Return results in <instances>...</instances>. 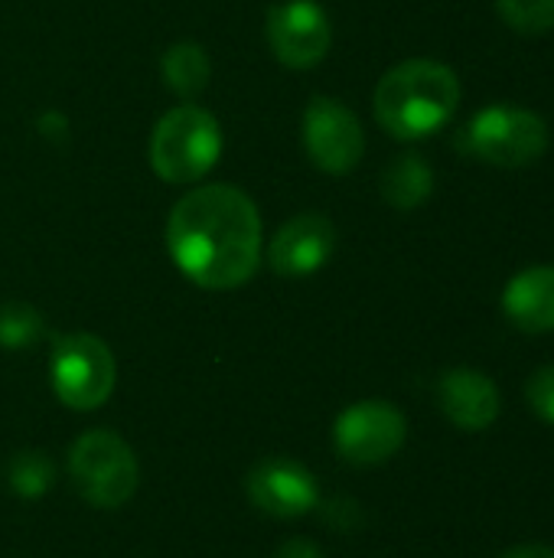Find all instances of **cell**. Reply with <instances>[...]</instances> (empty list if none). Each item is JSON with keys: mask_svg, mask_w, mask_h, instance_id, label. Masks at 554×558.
Here are the masks:
<instances>
[{"mask_svg": "<svg viewBox=\"0 0 554 558\" xmlns=\"http://www.w3.org/2000/svg\"><path fill=\"white\" fill-rule=\"evenodd\" d=\"M167 245L193 284L232 291L258 271L261 219L242 190L225 183L196 186L173 206Z\"/></svg>", "mask_w": 554, "mask_h": 558, "instance_id": "1", "label": "cell"}, {"mask_svg": "<svg viewBox=\"0 0 554 558\" xmlns=\"http://www.w3.org/2000/svg\"><path fill=\"white\" fill-rule=\"evenodd\" d=\"M464 88L451 65L408 59L389 69L376 88V118L398 141H421L441 131L460 108Z\"/></svg>", "mask_w": 554, "mask_h": 558, "instance_id": "2", "label": "cell"}, {"mask_svg": "<svg viewBox=\"0 0 554 558\" xmlns=\"http://www.w3.org/2000/svg\"><path fill=\"white\" fill-rule=\"evenodd\" d=\"M222 154L219 121L199 105H176L150 134V167L167 183L202 180Z\"/></svg>", "mask_w": 554, "mask_h": 558, "instance_id": "3", "label": "cell"}, {"mask_svg": "<svg viewBox=\"0 0 554 558\" xmlns=\"http://www.w3.org/2000/svg\"><path fill=\"white\" fill-rule=\"evenodd\" d=\"M69 474L75 490L101 510L124 507L137 490V458L124 438L108 428L82 435L69 451Z\"/></svg>", "mask_w": 554, "mask_h": 558, "instance_id": "4", "label": "cell"}, {"mask_svg": "<svg viewBox=\"0 0 554 558\" xmlns=\"http://www.w3.org/2000/svg\"><path fill=\"white\" fill-rule=\"evenodd\" d=\"M470 150L493 167H532L549 150V124L519 105H490L467 124Z\"/></svg>", "mask_w": 554, "mask_h": 558, "instance_id": "5", "label": "cell"}, {"mask_svg": "<svg viewBox=\"0 0 554 558\" xmlns=\"http://www.w3.org/2000/svg\"><path fill=\"white\" fill-rule=\"evenodd\" d=\"M114 376H118L114 356L108 343H101L98 337L69 333L56 340L49 360V379L62 405L75 412L98 409L114 392Z\"/></svg>", "mask_w": 554, "mask_h": 558, "instance_id": "6", "label": "cell"}, {"mask_svg": "<svg viewBox=\"0 0 554 558\" xmlns=\"http://www.w3.org/2000/svg\"><path fill=\"white\" fill-rule=\"evenodd\" d=\"M408 435V422L405 415L382 399H369V402H356L349 405L340 418H336V451L349 461V464H382L389 461Z\"/></svg>", "mask_w": 554, "mask_h": 558, "instance_id": "7", "label": "cell"}, {"mask_svg": "<svg viewBox=\"0 0 554 558\" xmlns=\"http://www.w3.org/2000/svg\"><path fill=\"white\" fill-rule=\"evenodd\" d=\"M304 147L327 173H349L366 150V134L353 108L336 98L317 95L304 111Z\"/></svg>", "mask_w": 554, "mask_h": 558, "instance_id": "8", "label": "cell"}, {"mask_svg": "<svg viewBox=\"0 0 554 558\" xmlns=\"http://www.w3.org/2000/svg\"><path fill=\"white\" fill-rule=\"evenodd\" d=\"M268 43L274 56L291 69H310L330 52V16L313 0H287L268 13Z\"/></svg>", "mask_w": 554, "mask_h": 558, "instance_id": "9", "label": "cell"}, {"mask_svg": "<svg viewBox=\"0 0 554 558\" xmlns=\"http://www.w3.org/2000/svg\"><path fill=\"white\" fill-rule=\"evenodd\" d=\"M336 252V226L320 213L294 216L278 229L268 245V265L284 278H304L320 271Z\"/></svg>", "mask_w": 554, "mask_h": 558, "instance_id": "10", "label": "cell"}, {"mask_svg": "<svg viewBox=\"0 0 554 558\" xmlns=\"http://www.w3.org/2000/svg\"><path fill=\"white\" fill-rule=\"evenodd\" d=\"M248 497L268 517H304L317 507V481L313 474L291 458H268L248 474Z\"/></svg>", "mask_w": 554, "mask_h": 558, "instance_id": "11", "label": "cell"}, {"mask_svg": "<svg viewBox=\"0 0 554 558\" xmlns=\"http://www.w3.org/2000/svg\"><path fill=\"white\" fill-rule=\"evenodd\" d=\"M438 399L444 415L464 432H483L500 418V389L487 373L477 369H451L438 383Z\"/></svg>", "mask_w": 554, "mask_h": 558, "instance_id": "12", "label": "cell"}, {"mask_svg": "<svg viewBox=\"0 0 554 558\" xmlns=\"http://www.w3.org/2000/svg\"><path fill=\"white\" fill-rule=\"evenodd\" d=\"M506 317L526 333H552L554 330V268L535 265L509 278L503 291Z\"/></svg>", "mask_w": 554, "mask_h": 558, "instance_id": "13", "label": "cell"}, {"mask_svg": "<svg viewBox=\"0 0 554 558\" xmlns=\"http://www.w3.org/2000/svg\"><path fill=\"white\" fill-rule=\"evenodd\" d=\"M431 190H434V170L418 154L395 157L382 173V196L389 206H395L402 213L418 209L431 196Z\"/></svg>", "mask_w": 554, "mask_h": 558, "instance_id": "14", "label": "cell"}, {"mask_svg": "<svg viewBox=\"0 0 554 558\" xmlns=\"http://www.w3.org/2000/svg\"><path fill=\"white\" fill-rule=\"evenodd\" d=\"M160 65H163L167 85L176 95H183V98H193L196 92H202L206 82H209V72H212L206 49L196 46V43H173L163 52V62Z\"/></svg>", "mask_w": 554, "mask_h": 558, "instance_id": "15", "label": "cell"}, {"mask_svg": "<svg viewBox=\"0 0 554 558\" xmlns=\"http://www.w3.org/2000/svg\"><path fill=\"white\" fill-rule=\"evenodd\" d=\"M39 337H42V317L36 307L23 301L0 304V347L23 350V347H33Z\"/></svg>", "mask_w": 554, "mask_h": 558, "instance_id": "16", "label": "cell"}, {"mask_svg": "<svg viewBox=\"0 0 554 558\" xmlns=\"http://www.w3.org/2000/svg\"><path fill=\"white\" fill-rule=\"evenodd\" d=\"M500 16L522 36H542L554 29V0H496Z\"/></svg>", "mask_w": 554, "mask_h": 558, "instance_id": "17", "label": "cell"}, {"mask_svg": "<svg viewBox=\"0 0 554 558\" xmlns=\"http://www.w3.org/2000/svg\"><path fill=\"white\" fill-rule=\"evenodd\" d=\"M7 481L20 497H39L52 481V464L42 451H23L10 461Z\"/></svg>", "mask_w": 554, "mask_h": 558, "instance_id": "18", "label": "cell"}, {"mask_svg": "<svg viewBox=\"0 0 554 558\" xmlns=\"http://www.w3.org/2000/svg\"><path fill=\"white\" fill-rule=\"evenodd\" d=\"M526 396H529V405L539 418H545L549 425H554V366L539 369L529 386H526Z\"/></svg>", "mask_w": 554, "mask_h": 558, "instance_id": "19", "label": "cell"}, {"mask_svg": "<svg viewBox=\"0 0 554 558\" xmlns=\"http://www.w3.org/2000/svg\"><path fill=\"white\" fill-rule=\"evenodd\" d=\"M274 558H323V553L313 543H307V539H294V543L281 546V553Z\"/></svg>", "mask_w": 554, "mask_h": 558, "instance_id": "20", "label": "cell"}, {"mask_svg": "<svg viewBox=\"0 0 554 558\" xmlns=\"http://www.w3.org/2000/svg\"><path fill=\"white\" fill-rule=\"evenodd\" d=\"M500 558H554V549H549V546H516Z\"/></svg>", "mask_w": 554, "mask_h": 558, "instance_id": "21", "label": "cell"}]
</instances>
